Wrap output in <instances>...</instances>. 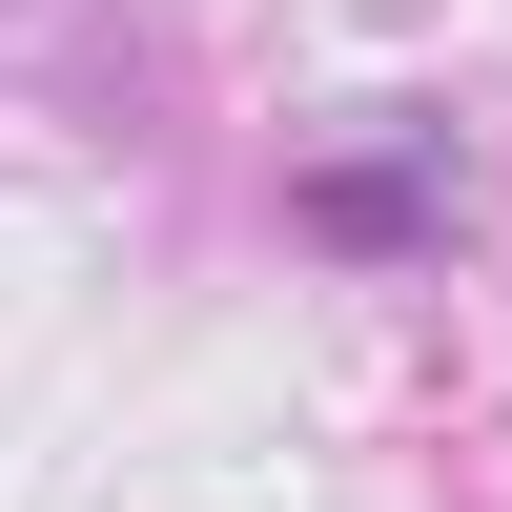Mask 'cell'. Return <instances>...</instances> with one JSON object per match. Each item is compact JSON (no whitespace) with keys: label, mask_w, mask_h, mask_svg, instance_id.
Listing matches in <instances>:
<instances>
[{"label":"cell","mask_w":512,"mask_h":512,"mask_svg":"<svg viewBox=\"0 0 512 512\" xmlns=\"http://www.w3.org/2000/svg\"><path fill=\"white\" fill-rule=\"evenodd\" d=\"M308 226H328V246H369V267H390V246H431L451 205H431V164H308Z\"/></svg>","instance_id":"1"}]
</instances>
